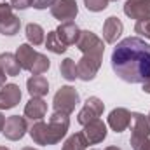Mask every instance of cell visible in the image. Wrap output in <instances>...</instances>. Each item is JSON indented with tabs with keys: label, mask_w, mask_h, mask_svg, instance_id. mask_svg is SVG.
Here are the masks:
<instances>
[{
	"label": "cell",
	"mask_w": 150,
	"mask_h": 150,
	"mask_svg": "<svg viewBox=\"0 0 150 150\" xmlns=\"http://www.w3.org/2000/svg\"><path fill=\"white\" fill-rule=\"evenodd\" d=\"M5 79H7V75H5V72L2 70V67H0V87L5 84Z\"/></svg>",
	"instance_id": "obj_31"
},
{
	"label": "cell",
	"mask_w": 150,
	"mask_h": 150,
	"mask_svg": "<svg viewBox=\"0 0 150 150\" xmlns=\"http://www.w3.org/2000/svg\"><path fill=\"white\" fill-rule=\"evenodd\" d=\"M21 101V89L18 84H4L0 89V110H11Z\"/></svg>",
	"instance_id": "obj_13"
},
{
	"label": "cell",
	"mask_w": 150,
	"mask_h": 150,
	"mask_svg": "<svg viewBox=\"0 0 150 150\" xmlns=\"http://www.w3.org/2000/svg\"><path fill=\"white\" fill-rule=\"evenodd\" d=\"M75 47L87 56H94V58H101L105 54V44L103 38H100L96 33H93L91 30H80V37L77 40Z\"/></svg>",
	"instance_id": "obj_5"
},
{
	"label": "cell",
	"mask_w": 150,
	"mask_h": 150,
	"mask_svg": "<svg viewBox=\"0 0 150 150\" xmlns=\"http://www.w3.org/2000/svg\"><path fill=\"white\" fill-rule=\"evenodd\" d=\"M56 33L59 40L68 47V45H75L77 40L80 37V30L79 26L75 25V21H65V23H59V26L56 28Z\"/></svg>",
	"instance_id": "obj_16"
},
{
	"label": "cell",
	"mask_w": 150,
	"mask_h": 150,
	"mask_svg": "<svg viewBox=\"0 0 150 150\" xmlns=\"http://www.w3.org/2000/svg\"><path fill=\"white\" fill-rule=\"evenodd\" d=\"M35 56H37V51L33 49L32 44H21V45L16 49V58H18V61H19V65H21L23 70H28V72H30Z\"/></svg>",
	"instance_id": "obj_19"
},
{
	"label": "cell",
	"mask_w": 150,
	"mask_h": 150,
	"mask_svg": "<svg viewBox=\"0 0 150 150\" xmlns=\"http://www.w3.org/2000/svg\"><path fill=\"white\" fill-rule=\"evenodd\" d=\"M59 72H61V77L68 82H74L79 79V72H77V63H75L72 58H65L59 65Z\"/></svg>",
	"instance_id": "obj_22"
},
{
	"label": "cell",
	"mask_w": 150,
	"mask_h": 150,
	"mask_svg": "<svg viewBox=\"0 0 150 150\" xmlns=\"http://www.w3.org/2000/svg\"><path fill=\"white\" fill-rule=\"evenodd\" d=\"M124 32V25L117 16H110L103 23V40L107 44H115Z\"/></svg>",
	"instance_id": "obj_15"
},
{
	"label": "cell",
	"mask_w": 150,
	"mask_h": 150,
	"mask_svg": "<svg viewBox=\"0 0 150 150\" xmlns=\"http://www.w3.org/2000/svg\"><path fill=\"white\" fill-rule=\"evenodd\" d=\"M0 2H5V0H0Z\"/></svg>",
	"instance_id": "obj_38"
},
{
	"label": "cell",
	"mask_w": 150,
	"mask_h": 150,
	"mask_svg": "<svg viewBox=\"0 0 150 150\" xmlns=\"http://www.w3.org/2000/svg\"><path fill=\"white\" fill-rule=\"evenodd\" d=\"M86 147H87V142H86L84 134L75 133V134H70L67 138V142H65L61 150H86Z\"/></svg>",
	"instance_id": "obj_24"
},
{
	"label": "cell",
	"mask_w": 150,
	"mask_h": 150,
	"mask_svg": "<svg viewBox=\"0 0 150 150\" xmlns=\"http://www.w3.org/2000/svg\"><path fill=\"white\" fill-rule=\"evenodd\" d=\"M4 126H5V117H4V113L0 112V133L4 131Z\"/></svg>",
	"instance_id": "obj_32"
},
{
	"label": "cell",
	"mask_w": 150,
	"mask_h": 150,
	"mask_svg": "<svg viewBox=\"0 0 150 150\" xmlns=\"http://www.w3.org/2000/svg\"><path fill=\"white\" fill-rule=\"evenodd\" d=\"M70 127V115L63 112H52L49 122L45 124V145L59 143Z\"/></svg>",
	"instance_id": "obj_2"
},
{
	"label": "cell",
	"mask_w": 150,
	"mask_h": 150,
	"mask_svg": "<svg viewBox=\"0 0 150 150\" xmlns=\"http://www.w3.org/2000/svg\"><path fill=\"white\" fill-rule=\"evenodd\" d=\"M138 150H150V140L147 142V143H145V145H142V147H140Z\"/></svg>",
	"instance_id": "obj_33"
},
{
	"label": "cell",
	"mask_w": 150,
	"mask_h": 150,
	"mask_svg": "<svg viewBox=\"0 0 150 150\" xmlns=\"http://www.w3.org/2000/svg\"><path fill=\"white\" fill-rule=\"evenodd\" d=\"M25 35H26L28 44H32V45H40L45 42V32L37 23H28L25 28Z\"/></svg>",
	"instance_id": "obj_21"
},
{
	"label": "cell",
	"mask_w": 150,
	"mask_h": 150,
	"mask_svg": "<svg viewBox=\"0 0 150 150\" xmlns=\"http://www.w3.org/2000/svg\"><path fill=\"white\" fill-rule=\"evenodd\" d=\"M2 133H4V136L7 140L19 142L28 133V120H26V117H21V115H11V117H7Z\"/></svg>",
	"instance_id": "obj_8"
},
{
	"label": "cell",
	"mask_w": 150,
	"mask_h": 150,
	"mask_svg": "<svg viewBox=\"0 0 150 150\" xmlns=\"http://www.w3.org/2000/svg\"><path fill=\"white\" fill-rule=\"evenodd\" d=\"M54 4V0H33V7L38 11H44V9H51V5Z\"/></svg>",
	"instance_id": "obj_29"
},
{
	"label": "cell",
	"mask_w": 150,
	"mask_h": 150,
	"mask_svg": "<svg viewBox=\"0 0 150 150\" xmlns=\"http://www.w3.org/2000/svg\"><path fill=\"white\" fill-rule=\"evenodd\" d=\"M49 67H51V59H49L45 54L37 52V56H35V59H33V65H32V68H30V74L32 75H42L49 70Z\"/></svg>",
	"instance_id": "obj_25"
},
{
	"label": "cell",
	"mask_w": 150,
	"mask_h": 150,
	"mask_svg": "<svg viewBox=\"0 0 150 150\" xmlns=\"http://www.w3.org/2000/svg\"><path fill=\"white\" fill-rule=\"evenodd\" d=\"M79 101H80V96L75 87L61 86L52 98V107H54V112H63L67 115H72Z\"/></svg>",
	"instance_id": "obj_4"
},
{
	"label": "cell",
	"mask_w": 150,
	"mask_h": 150,
	"mask_svg": "<svg viewBox=\"0 0 150 150\" xmlns=\"http://www.w3.org/2000/svg\"><path fill=\"white\" fill-rule=\"evenodd\" d=\"M149 2H150V0H149Z\"/></svg>",
	"instance_id": "obj_40"
},
{
	"label": "cell",
	"mask_w": 150,
	"mask_h": 150,
	"mask_svg": "<svg viewBox=\"0 0 150 150\" xmlns=\"http://www.w3.org/2000/svg\"><path fill=\"white\" fill-rule=\"evenodd\" d=\"M131 138L129 143L133 150H138L150 140V119L140 112H131Z\"/></svg>",
	"instance_id": "obj_3"
},
{
	"label": "cell",
	"mask_w": 150,
	"mask_h": 150,
	"mask_svg": "<svg viewBox=\"0 0 150 150\" xmlns=\"http://www.w3.org/2000/svg\"><path fill=\"white\" fill-rule=\"evenodd\" d=\"M51 14L52 18L59 19L61 23L74 21L79 14L77 0H54V4L51 5Z\"/></svg>",
	"instance_id": "obj_9"
},
{
	"label": "cell",
	"mask_w": 150,
	"mask_h": 150,
	"mask_svg": "<svg viewBox=\"0 0 150 150\" xmlns=\"http://www.w3.org/2000/svg\"><path fill=\"white\" fill-rule=\"evenodd\" d=\"M101 68V58H94V56H87L82 54V58L77 61V72H79V79L84 82L93 80Z\"/></svg>",
	"instance_id": "obj_10"
},
{
	"label": "cell",
	"mask_w": 150,
	"mask_h": 150,
	"mask_svg": "<svg viewBox=\"0 0 150 150\" xmlns=\"http://www.w3.org/2000/svg\"><path fill=\"white\" fill-rule=\"evenodd\" d=\"M108 2L110 0H84V5L91 12H101L108 7Z\"/></svg>",
	"instance_id": "obj_26"
},
{
	"label": "cell",
	"mask_w": 150,
	"mask_h": 150,
	"mask_svg": "<svg viewBox=\"0 0 150 150\" xmlns=\"http://www.w3.org/2000/svg\"><path fill=\"white\" fill-rule=\"evenodd\" d=\"M134 32L138 35H142V37H145L150 40V19H147V21H136Z\"/></svg>",
	"instance_id": "obj_27"
},
{
	"label": "cell",
	"mask_w": 150,
	"mask_h": 150,
	"mask_svg": "<svg viewBox=\"0 0 150 150\" xmlns=\"http://www.w3.org/2000/svg\"><path fill=\"white\" fill-rule=\"evenodd\" d=\"M26 89L32 98H44L49 93V82L44 75H32L26 80Z\"/></svg>",
	"instance_id": "obj_18"
},
{
	"label": "cell",
	"mask_w": 150,
	"mask_h": 150,
	"mask_svg": "<svg viewBox=\"0 0 150 150\" xmlns=\"http://www.w3.org/2000/svg\"><path fill=\"white\" fill-rule=\"evenodd\" d=\"M0 67H2V70L5 72L7 77H16L23 70L16 54H12V52H2L0 54Z\"/></svg>",
	"instance_id": "obj_20"
},
{
	"label": "cell",
	"mask_w": 150,
	"mask_h": 150,
	"mask_svg": "<svg viewBox=\"0 0 150 150\" xmlns=\"http://www.w3.org/2000/svg\"><path fill=\"white\" fill-rule=\"evenodd\" d=\"M129 124H131V112L127 108L117 107V108H113L112 112L108 113V126L115 133L126 131L129 127Z\"/></svg>",
	"instance_id": "obj_14"
},
{
	"label": "cell",
	"mask_w": 150,
	"mask_h": 150,
	"mask_svg": "<svg viewBox=\"0 0 150 150\" xmlns=\"http://www.w3.org/2000/svg\"><path fill=\"white\" fill-rule=\"evenodd\" d=\"M82 134L87 142V145H96V143H101L105 138H107V124L100 119L89 122L84 126L82 129Z\"/></svg>",
	"instance_id": "obj_12"
},
{
	"label": "cell",
	"mask_w": 150,
	"mask_h": 150,
	"mask_svg": "<svg viewBox=\"0 0 150 150\" xmlns=\"http://www.w3.org/2000/svg\"><path fill=\"white\" fill-rule=\"evenodd\" d=\"M149 119H150V113H149Z\"/></svg>",
	"instance_id": "obj_39"
},
{
	"label": "cell",
	"mask_w": 150,
	"mask_h": 150,
	"mask_svg": "<svg viewBox=\"0 0 150 150\" xmlns=\"http://www.w3.org/2000/svg\"><path fill=\"white\" fill-rule=\"evenodd\" d=\"M142 89H143V93H147V94H150V77L142 84Z\"/></svg>",
	"instance_id": "obj_30"
},
{
	"label": "cell",
	"mask_w": 150,
	"mask_h": 150,
	"mask_svg": "<svg viewBox=\"0 0 150 150\" xmlns=\"http://www.w3.org/2000/svg\"><path fill=\"white\" fill-rule=\"evenodd\" d=\"M21 150H37V149H32V147H25V149H21Z\"/></svg>",
	"instance_id": "obj_35"
},
{
	"label": "cell",
	"mask_w": 150,
	"mask_h": 150,
	"mask_svg": "<svg viewBox=\"0 0 150 150\" xmlns=\"http://www.w3.org/2000/svg\"><path fill=\"white\" fill-rule=\"evenodd\" d=\"M44 44H45L47 51H51L52 54H63V52H67V45L59 40L58 33H56V30L47 33V37H45V42H44Z\"/></svg>",
	"instance_id": "obj_23"
},
{
	"label": "cell",
	"mask_w": 150,
	"mask_h": 150,
	"mask_svg": "<svg viewBox=\"0 0 150 150\" xmlns=\"http://www.w3.org/2000/svg\"><path fill=\"white\" fill-rule=\"evenodd\" d=\"M124 14L136 21L150 19V2L149 0H127L124 4Z\"/></svg>",
	"instance_id": "obj_11"
},
{
	"label": "cell",
	"mask_w": 150,
	"mask_h": 150,
	"mask_svg": "<svg viewBox=\"0 0 150 150\" xmlns=\"http://www.w3.org/2000/svg\"><path fill=\"white\" fill-rule=\"evenodd\" d=\"M110 2H117V0H110Z\"/></svg>",
	"instance_id": "obj_37"
},
{
	"label": "cell",
	"mask_w": 150,
	"mask_h": 150,
	"mask_svg": "<svg viewBox=\"0 0 150 150\" xmlns=\"http://www.w3.org/2000/svg\"><path fill=\"white\" fill-rule=\"evenodd\" d=\"M21 19L12 12V5L7 2H0V33L12 37L19 32Z\"/></svg>",
	"instance_id": "obj_6"
},
{
	"label": "cell",
	"mask_w": 150,
	"mask_h": 150,
	"mask_svg": "<svg viewBox=\"0 0 150 150\" xmlns=\"http://www.w3.org/2000/svg\"><path fill=\"white\" fill-rule=\"evenodd\" d=\"M0 150H11V149H7V147H0Z\"/></svg>",
	"instance_id": "obj_36"
},
{
	"label": "cell",
	"mask_w": 150,
	"mask_h": 150,
	"mask_svg": "<svg viewBox=\"0 0 150 150\" xmlns=\"http://www.w3.org/2000/svg\"><path fill=\"white\" fill-rule=\"evenodd\" d=\"M47 113V103L42 98H30V101L25 105V117L32 122L42 120Z\"/></svg>",
	"instance_id": "obj_17"
},
{
	"label": "cell",
	"mask_w": 150,
	"mask_h": 150,
	"mask_svg": "<svg viewBox=\"0 0 150 150\" xmlns=\"http://www.w3.org/2000/svg\"><path fill=\"white\" fill-rule=\"evenodd\" d=\"M112 70L129 84H143L150 77V44L140 37H127L113 47Z\"/></svg>",
	"instance_id": "obj_1"
},
{
	"label": "cell",
	"mask_w": 150,
	"mask_h": 150,
	"mask_svg": "<svg viewBox=\"0 0 150 150\" xmlns=\"http://www.w3.org/2000/svg\"><path fill=\"white\" fill-rule=\"evenodd\" d=\"M11 5H12V9L26 11L30 7H33V0H11Z\"/></svg>",
	"instance_id": "obj_28"
},
{
	"label": "cell",
	"mask_w": 150,
	"mask_h": 150,
	"mask_svg": "<svg viewBox=\"0 0 150 150\" xmlns=\"http://www.w3.org/2000/svg\"><path fill=\"white\" fill-rule=\"evenodd\" d=\"M105 150H122V149H119V147H113V145H112V147H107Z\"/></svg>",
	"instance_id": "obj_34"
},
{
	"label": "cell",
	"mask_w": 150,
	"mask_h": 150,
	"mask_svg": "<svg viewBox=\"0 0 150 150\" xmlns=\"http://www.w3.org/2000/svg\"><path fill=\"white\" fill-rule=\"evenodd\" d=\"M105 110V103L98 98V96H89L84 103V107L80 108V112L77 115V122L80 126H86L96 119L101 117V113Z\"/></svg>",
	"instance_id": "obj_7"
}]
</instances>
